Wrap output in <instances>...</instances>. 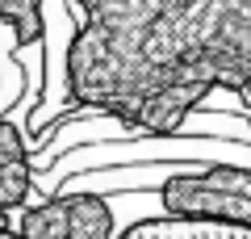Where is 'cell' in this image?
Returning <instances> with one entry per match:
<instances>
[{"instance_id": "cell-5", "label": "cell", "mask_w": 251, "mask_h": 239, "mask_svg": "<svg viewBox=\"0 0 251 239\" xmlns=\"http://www.w3.org/2000/svg\"><path fill=\"white\" fill-rule=\"evenodd\" d=\"M0 239H21V235H17V231H0Z\"/></svg>"}, {"instance_id": "cell-2", "label": "cell", "mask_w": 251, "mask_h": 239, "mask_svg": "<svg viewBox=\"0 0 251 239\" xmlns=\"http://www.w3.org/2000/svg\"><path fill=\"white\" fill-rule=\"evenodd\" d=\"M159 206L180 222H218L251 231V197L222 189L209 172H172L159 185Z\"/></svg>"}, {"instance_id": "cell-1", "label": "cell", "mask_w": 251, "mask_h": 239, "mask_svg": "<svg viewBox=\"0 0 251 239\" xmlns=\"http://www.w3.org/2000/svg\"><path fill=\"white\" fill-rule=\"evenodd\" d=\"M17 235L21 239H113L117 218H113V206L100 193L63 189V193L21 210Z\"/></svg>"}, {"instance_id": "cell-4", "label": "cell", "mask_w": 251, "mask_h": 239, "mask_svg": "<svg viewBox=\"0 0 251 239\" xmlns=\"http://www.w3.org/2000/svg\"><path fill=\"white\" fill-rule=\"evenodd\" d=\"M0 231H13V227H9V214H0Z\"/></svg>"}, {"instance_id": "cell-3", "label": "cell", "mask_w": 251, "mask_h": 239, "mask_svg": "<svg viewBox=\"0 0 251 239\" xmlns=\"http://www.w3.org/2000/svg\"><path fill=\"white\" fill-rule=\"evenodd\" d=\"M34 189V164H29V143L13 122L0 118V214H13L25 206Z\"/></svg>"}]
</instances>
